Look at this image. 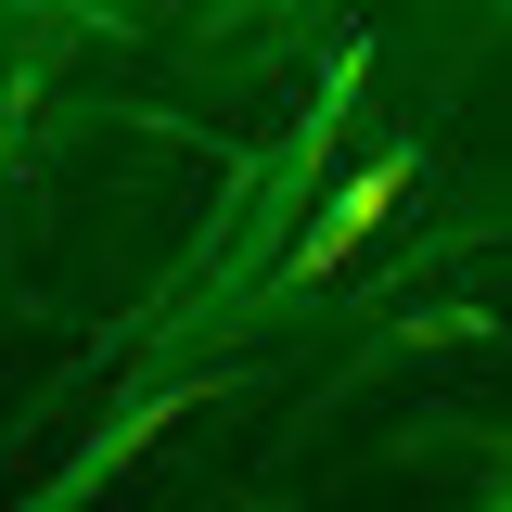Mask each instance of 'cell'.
<instances>
[{
	"instance_id": "obj_1",
	"label": "cell",
	"mask_w": 512,
	"mask_h": 512,
	"mask_svg": "<svg viewBox=\"0 0 512 512\" xmlns=\"http://www.w3.org/2000/svg\"><path fill=\"white\" fill-rule=\"evenodd\" d=\"M384 205H397V167H372V180H359V192H346V205H333V231H320V244H308V269H333V256L359 244V231H372Z\"/></svg>"
}]
</instances>
